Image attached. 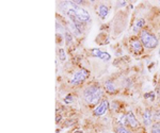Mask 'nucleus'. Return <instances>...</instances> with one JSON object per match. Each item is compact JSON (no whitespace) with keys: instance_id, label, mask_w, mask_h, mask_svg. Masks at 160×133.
Listing matches in <instances>:
<instances>
[{"instance_id":"obj_16","label":"nucleus","mask_w":160,"mask_h":133,"mask_svg":"<svg viewBox=\"0 0 160 133\" xmlns=\"http://www.w3.org/2000/svg\"><path fill=\"white\" fill-rule=\"evenodd\" d=\"M154 121H160V110H157L154 113Z\"/></svg>"},{"instance_id":"obj_5","label":"nucleus","mask_w":160,"mask_h":133,"mask_svg":"<svg viewBox=\"0 0 160 133\" xmlns=\"http://www.w3.org/2000/svg\"><path fill=\"white\" fill-rule=\"evenodd\" d=\"M109 109H110L109 101H108L107 99H102V100L100 101L96 107H94V109H93L92 113H93V115H94V116L100 117V116H102V115H105V113Z\"/></svg>"},{"instance_id":"obj_3","label":"nucleus","mask_w":160,"mask_h":133,"mask_svg":"<svg viewBox=\"0 0 160 133\" xmlns=\"http://www.w3.org/2000/svg\"><path fill=\"white\" fill-rule=\"evenodd\" d=\"M89 77H90V71L86 69V68H81V69L77 70L73 75L71 79V84L72 85H79V84L83 83Z\"/></svg>"},{"instance_id":"obj_15","label":"nucleus","mask_w":160,"mask_h":133,"mask_svg":"<svg viewBox=\"0 0 160 133\" xmlns=\"http://www.w3.org/2000/svg\"><path fill=\"white\" fill-rule=\"evenodd\" d=\"M59 58H60L61 62H64V61L66 60V53L63 48H60V49H59Z\"/></svg>"},{"instance_id":"obj_2","label":"nucleus","mask_w":160,"mask_h":133,"mask_svg":"<svg viewBox=\"0 0 160 133\" xmlns=\"http://www.w3.org/2000/svg\"><path fill=\"white\" fill-rule=\"evenodd\" d=\"M139 38H140L141 43L143 44L144 48L146 49H155L158 47L159 40L157 38L156 35L153 32H151L148 29H143L139 33Z\"/></svg>"},{"instance_id":"obj_8","label":"nucleus","mask_w":160,"mask_h":133,"mask_svg":"<svg viewBox=\"0 0 160 133\" xmlns=\"http://www.w3.org/2000/svg\"><path fill=\"white\" fill-rule=\"evenodd\" d=\"M91 52H92L93 57L98 58V59H100V60L105 61V62L106 61H109L111 59V55H109V53L105 52V51H102L100 49H98V48H94V49H92Z\"/></svg>"},{"instance_id":"obj_18","label":"nucleus","mask_w":160,"mask_h":133,"mask_svg":"<svg viewBox=\"0 0 160 133\" xmlns=\"http://www.w3.org/2000/svg\"><path fill=\"white\" fill-rule=\"evenodd\" d=\"M159 55H160V47H159Z\"/></svg>"},{"instance_id":"obj_7","label":"nucleus","mask_w":160,"mask_h":133,"mask_svg":"<svg viewBox=\"0 0 160 133\" xmlns=\"http://www.w3.org/2000/svg\"><path fill=\"white\" fill-rule=\"evenodd\" d=\"M142 121H143L144 126L146 127L152 126L154 122V113L149 109L144 110L143 114H142Z\"/></svg>"},{"instance_id":"obj_13","label":"nucleus","mask_w":160,"mask_h":133,"mask_svg":"<svg viewBox=\"0 0 160 133\" xmlns=\"http://www.w3.org/2000/svg\"><path fill=\"white\" fill-rule=\"evenodd\" d=\"M64 40H65V44L66 45H71L73 43V34L71 32L66 30L65 33H64Z\"/></svg>"},{"instance_id":"obj_6","label":"nucleus","mask_w":160,"mask_h":133,"mask_svg":"<svg viewBox=\"0 0 160 133\" xmlns=\"http://www.w3.org/2000/svg\"><path fill=\"white\" fill-rule=\"evenodd\" d=\"M126 117H127L128 126H129L132 130L138 129V128L140 127V124H139L138 119H137L136 115L132 111H128L127 113H126Z\"/></svg>"},{"instance_id":"obj_10","label":"nucleus","mask_w":160,"mask_h":133,"mask_svg":"<svg viewBox=\"0 0 160 133\" xmlns=\"http://www.w3.org/2000/svg\"><path fill=\"white\" fill-rule=\"evenodd\" d=\"M109 7H107L106 4H99L98 7H97V15L100 17V18H106V17L108 16V14H109Z\"/></svg>"},{"instance_id":"obj_12","label":"nucleus","mask_w":160,"mask_h":133,"mask_svg":"<svg viewBox=\"0 0 160 133\" xmlns=\"http://www.w3.org/2000/svg\"><path fill=\"white\" fill-rule=\"evenodd\" d=\"M115 132L117 133H133V132H131V130L128 129L127 127L121 126V125H118V126L115 127Z\"/></svg>"},{"instance_id":"obj_11","label":"nucleus","mask_w":160,"mask_h":133,"mask_svg":"<svg viewBox=\"0 0 160 133\" xmlns=\"http://www.w3.org/2000/svg\"><path fill=\"white\" fill-rule=\"evenodd\" d=\"M104 86H105L106 92H107V93H109V94H115L118 92L117 85H115L114 82H113V81H111V80L106 81Z\"/></svg>"},{"instance_id":"obj_1","label":"nucleus","mask_w":160,"mask_h":133,"mask_svg":"<svg viewBox=\"0 0 160 133\" xmlns=\"http://www.w3.org/2000/svg\"><path fill=\"white\" fill-rule=\"evenodd\" d=\"M104 91L97 84H91L83 89V99L89 106L96 107L102 101Z\"/></svg>"},{"instance_id":"obj_17","label":"nucleus","mask_w":160,"mask_h":133,"mask_svg":"<svg viewBox=\"0 0 160 133\" xmlns=\"http://www.w3.org/2000/svg\"><path fill=\"white\" fill-rule=\"evenodd\" d=\"M110 109L111 110H113V111H118V103L117 101H113L112 103L110 104Z\"/></svg>"},{"instance_id":"obj_14","label":"nucleus","mask_w":160,"mask_h":133,"mask_svg":"<svg viewBox=\"0 0 160 133\" xmlns=\"http://www.w3.org/2000/svg\"><path fill=\"white\" fill-rule=\"evenodd\" d=\"M151 133H160V121H154L151 126Z\"/></svg>"},{"instance_id":"obj_4","label":"nucleus","mask_w":160,"mask_h":133,"mask_svg":"<svg viewBox=\"0 0 160 133\" xmlns=\"http://www.w3.org/2000/svg\"><path fill=\"white\" fill-rule=\"evenodd\" d=\"M128 45H129L130 50L132 51V53H135V55H142V53H143L144 46L141 43V40H140V38H139V37H137V36L131 37L129 40Z\"/></svg>"},{"instance_id":"obj_9","label":"nucleus","mask_w":160,"mask_h":133,"mask_svg":"<svg viewBox=\"0 0 160 133\" xmlns=\"http://www.w3.org/2000/svg\"><path fill=\"white\" fill-rule=\"evenodd\" d=\"M144 26H145V20L143 18L136 19V21L132 25V31L135 33H140L144 29Z\"/></svg>"}]
</instances>
